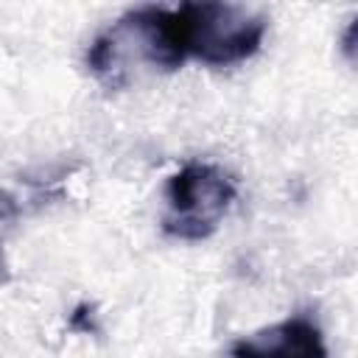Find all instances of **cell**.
<instances>
[{
    "label": "cell",
    "instance_id": "6da1fadb",
    "mask_svg": "<svg viewBox=\"0 0 358 358\" xmlns=\"http://www.w3.org/2000/svg\"><path fill=\"white\" fill-rule=\"evenodd\" d=\"M185 59L176 11L157 6L126 11L87 50V67L106 90H126L148 76L173 73Z\"/></svg>",
    "mask_w": 358,
    "mask_h": 358
},
{
    "label": "cell",
    "instance_id": "7a4b0ae2",
    "mask_svg": "<svg viewBox=\"0 0 358 358\" xmlns=\"http://www.w3.org/2000/svg\"><path fill=\"white\" fill-rule=\"evenodd\" d=\"M176 11L185 56L227 67L255 56L266 36V17L238 3H182Z\"/></svg>",
    "mask_w": 358,
    "mask_h": 358
},
{
    "label": "cell",
    "instance_id": "3957f363",
    "mask_svg": "<svg viewBox=\"0 0 358 358\" xmlns=\"http://www.w3.org/2000/svg\"><path fill=\"white\" fill-rule=\"evenodd\" d=\"M235 179L210 162H187L165 185L162 229L179 241H204L235 201Z\"/></svg>",
    "mask_w": 358,
    "mask_h": 358
},
{
    "label": "cell",
    "instance_id": "277c9868",
    "mask_svg": "<svg viewBox=\"0 0 358 358\" xmlns=\"http://www.w3.org/2000/svg\"><path fill=\"white\" fill-rule=\"evenodd\" d=\"M229 355L232 358H327V344L313 319L291 316L232 341Z\"/></svg>",
    "mask_w": 358,
    "mask_h": 358
},
{
    "label": "cell",
    "instance_id": "5b68a950",
    "mask_svg": "<svg viewBox=\"0 0 358 358\" xmlns=\"http://www.w3.org/2000/svg\"><path fill=\"white\" fill-rule=\"evenodd\" d=\"M14 218H17L14 199L6 190H0V227L8 224V221H14ZM6 280H8V263H6V255H3V246H0V282H6Z\"/></svg>",
    "mask_w": 358,
    "mask_h": 358
}]
</instances>
